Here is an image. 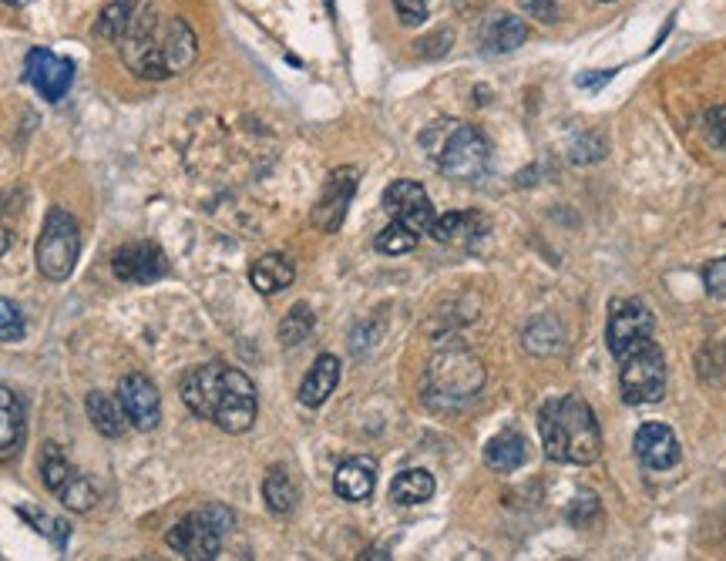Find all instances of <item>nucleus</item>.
<instances>
[{
	"label": "nucleus",
	"mask_w": 726,
	"mask_h": 561,
	"mask_svg": "<svg viewBox=\"0 0 726 561\" xmlns=\"http://www.w3.org/2000/svg\"><path fill=\"white\" fill-rule=\"evenodd\" d=\"M703 125H706V138H709V141L726 155V105L709 108L706 118H703Z\"/></svg>",
	"instance_id": "35"
},
{
	"label": "nucleus",
	"mask_w": 726,
	"mask_h": 561,
	"mask_svg": "<svg viewBox=\"0 0 726 561\" xmlns=\"http://www.w3.org/2000/svg\"><path fill=\"white\" fill-rule=\"evenodd\" d=\"M71 474H75V468H71V461L61 454V447H58V444H45V451H41V481H45V488H48L51 494H58V491L68 484Z\"/></svg>",
	"instance_id": "30"
},
{
	"label": "nucleus",
	"mask_w": 726,
	"mask_h": 561,
	"mask_svg": "<svg viewBox=\"0 0 726 561\" xmlns=\"http://www.w3.org/2000/svg\"><path fill=\"white\" fill-rule=\"evenodd\" d=\"M484 223L474 213H448L441 219H434L431 236L438 243H471L474 236H481Z\"/></svg>",
	"instance_id": "26"
},
{
	"label": "nucleus",
	"mask_w": 726,
	"mask_h": 561,
	"mask_svg": "<svg viewBox=\"0 0 726 561\" xmlns=\"http://www.w3.org/2000/svg\"><path fill=\"white\" fill-rule=\"evenodd\" d=\"M121 65L145 81H165L189 71L199 58V38L186 18H165L155 8L135 11L118 41Z\"/></svg>",
	"instance_id": "1"
},
{
	"label": "nucleus",
	"mask_w": 726,
	"mask_h": 561,
	"mask_svg": "<svg viewBox=\"0 0 726 561\" xmlns=\"http://www.w3.org/2000/svg\"><path fill=\"white\" fill-rule=\"evenodd\" d=\"M653 313L646 303L639 299H616L612 309H609V326H606V343H609V353L616 360L629 356L632 350L653 343Z\"/></svg>",
	"instance_id": "8"
},
{
	"label": "nucleus",
	"mask_w": 726,
	"mask_h": 561,
	"mask_svg": "<svg viewBox=\"0 0 726 561\" xmlns=\"http://www.w3.org/2000/svg\"><path fill=\"white\" fill-rule=\"evenodd\" d=\"M454 4H458L461 11H474V8H481V0H454Z\"/></svg>",
	"instance_id": "42"
},
{
	"label": "nucleus",
	"mask_w": 726,
	"mask_h": 561,
	"mask_svg": "<svg viewBox=\"0 0 726 561\" xmlns=\"http://www.w3.org/2000/svg\"><path fill=\"white\" fill-rule=\"evenodd\" d=\"M8 246H11V233H8L4 226H0V256L8 253Z\"/></svg>",
	"instance_id": "41"
},
{
	"label": "nucleus",
	"mask_w": 726,
	"mask_h": 561,
	"mask_svg": "<svg viewBox=\"0 0 726 561\" xmlns=\"http://www.w3.org/2000/svg\"><path fill=\"white\" fill-rule=\"evenodd\" d=\"M28 333V319L18 303L0 296V343H21Z\"/></svg>",
	"instance_id": "32"
},
{
	"label": "nucleus",
	"mask_w": 726,
	"mask_h": 561,
	"mask_svg": "<svg viewBox=\"0 0 726 561\" xmlns=\"http://www.w3.org/2000/svg\"><path fill=\"white\" fill-rule=\"evenodd\" d=\"M703 286H706V293H709L713 299H726V256L706 263V269H703Z\"/></svg>",
	"instance_id": "34"
},
{
	"label": "nucleus",
	"mask_w": 726,
	"mask_h": 561,
	"mask_svg": "<svg viewBox=\"0 0 726 561\" xmlns=\"http://www.w3.org/2000/svg\"><path fill=\"white\" fill-rule=\"evenodd\" d=\"M484 461H488L491 471L511 474V471H518V468L528 461V441H524L518 431H501V434H494V437L488 441Z\"/></svg>",
	"instance_id": "22"
},
{
	"label": "nucleus",
	"mask_w": 726,
	"mask_h": 561,
	"mask_svg": "<svg viewBox=\"0 0 726 561\" xmlns=\"http://www.w3.org/2000/svg\"><path fill=\"white\" fill-rule=\"evenodd\" d=\"M263 501L273 514H293L296 504H300V488L296 481L283 471V468H273L263 481Z\"/></svg>",
	"instance_id": "24"
},
{
	"label": "nucleus",
	"mask_w": 726,
	"mask_h": 561,
	"mask_svg": "<svg viewBox=\"0 0 726 561\" xmlns=\"http://www.w3.org/2000/svg\"><path fill=\"white\" fill-rule=\"evenodd\" d=\"M353 196H356V168H350V165L333 168L316 206H313V226L320 233H340Z\"/></svg>",
	"instance_id": "11"
},
{
	"label": "nucleus",
	"mask_w": 726,
	"mask_h": 561,
	"mask_svg": "<svg viewBox=\"0 0 726 561\" xmlns=\"http://www.w3.org/2000/svg\"><path fill=\"white\" fill-rule=\"evenodd\" d=\"M484 55H511L528 41V24L514 14H491L478 31Z\"/></svg>",
	"instance_id": "18"
},
{
	"label": "nucleus",
	"mask_w": 726,
	"mask_h": 561,
	"mask_svg": "<svg viewBox=\"0 0 726 561\" xmlns=\"http://www.w3.org/2000/svg\"><path fill=\"white\" fill-rule=\"evenodd\" d=\"M394 11L408 28H418L428 18V0H394Z\"/></svg>",
	"instance_id": "37"
},
{
	"label": "nucleus",
	"mask_w": 726,
	"mask_h": 561,
	"mask_svg": "<svg viewBox=\"0 0 726 561\" xmlns=\"http://www.w3.org/2000/svg\"><path fill=\"white\" fill-rule=\"evenodd\" d=\"M521 8H524L531 18L544 21V24H556V21H559V8H556V0H521Z\"/></svg>",
	"instance_id": "39"
},
{
	"label": "nucleus",
	"mask_w": 726,
	"mask_h": 561,
	"mask_svg": "<svg viewBox=\"0 0 726 561\" xmlns=\"http://www.w3.org/2000/svg\"><path fill=\"white\" fill-rule=\"evenodd\" d=\"M434 491H438V481H434V474L431 471H424V468H408V471H401L398 478H394V484H391V501L394 504H424V501H431L434 498Z\"/></svg>",
	"instance_id": "23"
},
{
	"label": "nucleus",
	"mask_w": 726,
	"mask_h": 561,
	"mask_svg": "<svg viewBox=\"0 0 726 561\" xmlns=\"http://www.w3.org/2000/svg\"><path fill=\"white\" fill-rule=\"evenodd\" d=\"M111 273L118 283H128V286H148L161 276H168V259L158 246L151 243H131V246H121L115 249L111 256Z\"/></svg>",
	"instance_id": "14"
},
{
	"label": "nucleus",
	"mask_w": 726,
	"mask_h": 561,
	"mask_svg": "<svg viewBox=\"0 0 726 561\" xmlns=\"http://www.w3.org/2000/svg\"><path fill=\"white\" fill-rule=\"evenodd\" d=\"M18 514L38 531V534H45L51 544H58V548H68V538H71V524L65 521V518H55V514H45V511H38V508H28V504H21L18 508Z\"/></svg>",
	"instance_id": "29"
},
{
	"label": "nucleus",
	"mask_w": 726,
	"mask_h": 561,
	"mask_svg": "<svg viewBox=\"0 0 726 561\" xmlns=\"http://www.w3.org/2000/svg\"><path fill=\"white\" fill-rule=\"evenodd\" d=\"M538 434L544 457H552L556 464H592L602 454V434L592 407L569 394L544 401L538 414Z\"/></svg>",
	"instance_id": "3"
},
{
	"label": "nucleus",
	"mask_w": 726,
	"mask_h": 561,
	"mask_svg": "<svg viewBox=\"0 0 726 561\" xmlns=\"http://www.w3.org/2000/svg\"><path fill=\"white\" fill-rule=\"evenodd\" d=\"M85 411H88V421L95 424V431L101 437H121L131 424H128V414L121 407L118 397L111 394H101V391H91L85 397Z\"/></svg>",
	"instance_id": "21"
},
{
	"label": "nucleus",
	"mask_w": 726,
	"mask_h": 561,
	"mask_svg": "<svg viewBox=\"0 0 726 561\" xmlns=\"http://www.w3.org/2000/svg\"><path fill=\"white\" fill-rule=\"evenodd\" d=\"M326 4H330V11H333V0H326Z\"/></svg>",
	"instance_id": "45"
},
{
	"label": "nucleus",
	"mask_w": 726,
	"mask_h": 561,
	"mask_svg": "<svg viewBox=\"0 0 726 561\" xmlns=\"http://www.w3.org/2000/svg\"><path fill=\"white\" fill-rule=\"evenodd\" d=\"M196 514H199V518H206V521H209V524H213L219 534H226V531L236 524V514H233L226 504H206V508H199Z\"/></svg>",
	"instance_id": "38"
},
{
	"label": "nucleus",
	"mask_w": 726,
	"mask_h": 561,
	"mask_svg": "<svg viewBox=\"0 0 726 561\" xmlns=\"http://www.w3.org/2000/svg\"><path fill=\"white\" fill-rule=\"evenodd\" d=\"M165 544H168L175 554L186 558V561H213V558H219L223 534H219L206 518H199V514L193 511L189 518H182L178 524L168 528Z\"/></svg>",
	"instance_id": "12"
},
{
	"label": "nucleus",
	"mask_w": 726,
	"mask_h": 561,
	"mask_svg": "<svg viewBox=\"0 0 726 561\" xmlns=\"http://www.w3.org/2000/svg\"><path fill=\"white\" fill-rule=\"evenodd\" d=\"M293 279H296V266H293V259L286 253H266L249 269V283L263 296L283 293L286 286H293Z\"/></svg>",
	"instance_id": "20"
},
{
	"label": "nucleus",
	"mask_w": 726,
	"mask_h": 561,
	"mask_svg": "<svg viewBox=\"0 0 726 561\" xmlns=\"http://www.w3.org/2000/svg\"><path fill=\"white\" fill-rule=\"evenodd\" d=\"M24 81L48 101H61L71 85H75V61L48 51V48H31L24 58Z\"/></svg>",
	"instance_id": "9"
},
{
	"label": "nucleus",
	"mask_w": 726,
	"mask_h": 561,
	"mask_svg": "<svg viewBox=\"0 0 726 561\" xmlns=\"http://www.w3.org/2000/svg\"><path fill=\"white\" fill-rule=\"evenodd\" d=\"M451 45H454V35H451L448 28H441L438 35L418 41V55H421V58H441V55L451 51Z\"/></svg>",
	"instance_id": "36"
},
{
	"label": "nucleus",
	"mask_w": 726,
	"mask_h": 561,
	"mask_svg": "<svg viewBox=\"0 0 726 561\" xmlns=\"http://www.w3.org/2000/svg\"><path fill=\"white\" fill-rule=\"evenodd\" d=\"M131 18H135V8L128 4V0H111V4H105V8H101L98 21L91 24V38H95V41L118 45V41L125 38V31H128Z\"/></svg>",
	"instance_id": "25"
},
{
	"label": "nucleus",
	"mask_w": 726,
	"mask_h": 561,
	"mask_svg": "<svg viewBox=\"0 0 726 561\" xmlns=\"http://www.w3.org/2000/svg\"><path fill=\"white\" fill-rule=\"evenodd\" d=\"M118 401L128 414V424L141 434H151L161 421V394L145 373H128L118 381Z\"/></svg>",
	"instance_id": "13"
},
{
	"label": "nucleus",
	"mask_w": 726,
	"mask_h": 561,
	"mask_svg": "<svg viewBox=\"0 0 726 561\" xmlns=\"http://www.w3.org/2000/svg\"><path fill=\"white\" fill-rule=\"evenodd\" d=\"M632 451H636L639 464L649 468V471H669V468H676L679 457H683V447H679L673 427H666V424H659V421H649V424H642V427L636 431Z\"/></svg>",
	"instance_id": "15"
},
{
	"label": "nucleus",
	"mask_w": 726,
	"mask_h": 561,
	"mask_svg": "<svg viewBox=\"0 0 726 561\" xmlns=\"http://www.w3.org/2000/svg\"><path fill=\"white\" fill-rule=\"evenodd\" d=\"M336 384H340V360L333 353L316 356V363L310 366V373L300 384V404L310 411L323 407L330 401V394L336 391Z\"/></svg>",
	"instance_id": "19"
},
{
	"label": "nucleus",
	"mask_w": 726,
	"mask_h": 561,
	"mask_svg": "<svg viewBox=\"0 0 726 561\" xmlns=\"http://www.w3.org/2000/svg\"><path fill=\"white\" fill-rule=\"evenodd\" d=\"M78 256H81V226H78V219L71 213H65V209H51L48 219H45L38 249H35L41 276L51 279V283H65L75 273Z\"/></svg>",
	"instance_id": "6"
},
{
	"label": "nucleus",
	"mask_w": 726,
	"mask_h": 561,
	"mask_svg": "<svg viewBox=\"0 0 726 561\" xmlns=\"http://www.w3.org/2000/svg\"><path fill=\"white\" fill-rule=\"evenodd\" d=\"M182 404L199 421H209L226 434H246L259 414L256 384L229 363L193 366L182 377Z\"/></svg>",
	"instance_id": "2"
},
{
	"label": "nucleus",
	"mask_w": 726,
	"mask_h": 561,
	"mask_svg": "<svg viewBox=\"0 0 726 561\" xmlns=\"http://www.w3.org/2000/svg\"><path fill=\"white\" fill-rule=\"evenodd\" d=\"M421 243V236L411 229V226H404V223H398V219H391V226L377 236V253H384V256H404V253H411L414 246Z\"/></svg>",
	"instance_id": "31"
},
{
	"label": "nucleus",
	"mask_w": 726,
	"mask_h": 561,
	"mask_svg": "<svg viewBox=\"0 0 726 561\" xmlns=\"http://www.w3.org/2000/svg\"><path fill=\"white\" fill-rule=\"evenodd\" d=\"M58 501H61L68 511H75V514H85V511H91V508L98 504V484H95L88 474L75 471V474L68 478V484L58 491Z\"/></svg>",
	"instance_id": "27"
},
{
	"label": "nucleus",
	"mask_w": 726,
	"mask_h": 561,
	"mask_svg": "<svg viewBox=\"0 0 726 561\" xmlns=\"http://www.w3.org/2000/svg\"><path fill=\"white\" fill-rule=\"evenodd\" d=\"M599 4H616V0H599Z\"/></svg>",
	"instance_id": "44"
},
{
	"label": "nucleus",
	"mask_w": 726,
	"mask_h": 561,
	"mask_svg": "<svg viewBox=\"0 0 726 561\" xmlns=\"http://www.w3.org/2000/svg\"><path fill=\"white\" fill-rule=\"evenodd\" d=\"M619 397L629 407H646V404H659L666 394V356L656 343H646L639 350H632L629 356L619 360Z\"/></svg>",
	"instance_id": "7"
},
{
	"label": "nucleus",
	"mask_w": 726,
	"mask_h": 561,
	"mask_svg": "<svg viewBox=\"0 0 726 561\" xmlns=\"http://www.w3.org/2000/svg\"><path fill=\"white\" fill-rule=\"evenodd\" d=\"M313 326H316L313 309H310L306 303H296V306L283 316V323H279V343H283V346H300V343L310 339Z\"/></svg>",
	"instance_id": "28"
},
{
	"label": "nucleus",
	"mask_w": 726,
	"mask_h": 561,
	"mask_svg": "<svg viewBox=\"0 0 726 561\" xmlns=\"http://www.w3.org/2000/svg\"><path fill=\"white\" fill-rule=\"evenodd\" d=\"M431 161L444 178L454 181H478L491 168V145L488 138L464 121H438L421 135Z\"/></svg>",
	"instance_id": "4"
},
{
	"label": "nucleus",
	"mask_w": 726,
	"mask_h": 561,
	"mask_svg": "<svg viewBox=\"0 0 726 561\" xmlns=\"http://www.w3.org/2000/svg\"><path fill=\"white\" fill-rule=\"evenodd\" d=\"M384 213L404 226H411L418 236L431 233L434 226V206L424 193V185L421 181H411V178H398L394 185H387V193H384Z\"/></svg>",
	"instance_id": "10"
},
{
	"label": "nucleus",
	"mask_w": 726,
	"mask_h": 561,
	"mask_svg": "<svg viewBox=\"0 0 726 561\" xmlns=\"http://www.w3.org/2000/svg\"><path fill=\"white\" fill-rule=\"evenodd\" d=\"M28 437V414H24V401L0 384V461H11Z\"/></svg>",
	"instance_id": "17"
},
{
	"label": "nucleus",
	"mask_w": 726,
	"mask_h": 561,
	"mask_svg": "<svg viewBox=\"0 0 726 561\" xmlns=\"http://www.w3.org/2000/svg\"><path fill=\"white\" fill-rule=\"evenodd\" d=\"M609 78H616V71H602V75H579V78H576V85H579V88H602Z\"/></svg>",
	"instance_id": "40"
},
{
	"label": "nucleus",
	"mask_w": 726,
	"mask_h": 561,
	"mask_svg": "<svg viewBox=\"0 0 726 561\" xmlns=\"http://www.w3.org/2000/svg\"><path fill=\"white\" fill-rule=\"evenodd\" d=\"M377 488V461L374 457H350L333 474V491L343 501H367Z\"/></svg>",
	"instance_id": "16"
},
{
	"label": "nucleus",
	"mask_w": 726,
	"mask_h": 561,
	"mask_svg": "<svg viewBox=\"0 0 726 561\" xmlns=\"http://www.w3.org/2000/svg\"><path fill=\"white\" fill-rule=\"evenodd\" d=\"M484 387V363L468 346L438 350L424 370V397L431 407L471 404Z\"/></svg>",
	"instance_id": "5"
},
{
	"label": "nucleus",
	"mask_w": 726,
	"mask_h": 561,
	"mask_svg": "<svg viewBox=\"0 0 726 561\" xmlns=\"http://www.w3.org/2000/svg\"><path fill=\"white\" fill-rule=\"evenodd\" d=\"M0 4H8V8H24V4H31V0H0Z\"/></svg>",
	"instance_id": "43"
},
{
	"label": "nucleus",
	"mask_w": 726,
	"mask_h": 561,
	"mask_svg": "<svg viewBox=\"0 0 726 561\" xmlns=\"http://www.w3.org/2000/svg\"><path fill=\"white\" fill-rule=\"evenodd\" d=\"M566 518H569V524H576V528H596V521L602 518V504H599V498H592V494H579V498L566 508Z\"/></svg>",
	"instance_id": "33"
}]
</instances>
